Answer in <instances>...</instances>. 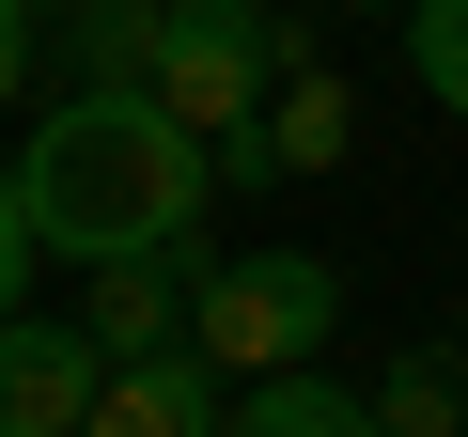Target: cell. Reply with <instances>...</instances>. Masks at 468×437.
<instances>
[{
	"instance_id": "cell-11",
	"label": "cell",
	"mask_w": 468,
	"mask_h": 437,
	"mask_svg": "<svg viewBox=\"0 0 468 437\" xmlns=\"http://www.w3.org/2000/svg\"><path fill=\"white\" fill-rule=\"evenodd\" d=\"M406 63H421V94L468 125V0H406Z\"/></svg>"
},
{
	"instance_id": "cell-16",
	"label": "cell",
	"mask_w": 468,
	"mask_h": 437,
	"mask_svg": "<svg viewBox=\"0 0 468 437\" xmlns=\"http://www.w3.org/2000/svg\"><path fill=\"white\" fill-rule=\"evenodd\" d=\"M452 344H468V313H452Z\"/></svg>"
},
{
	"instance_id": "cell-1",
	"label": "cell",
	"mask_w": 468,
	"mask_h": 437,
	"mask_svg": "<svg viewBox=\"0 0 468 437\" xmlns=\"http://www.w3.org/2000/svg\"><path fill=\"white\" fill-rule=\"evenodd\" d=\"M16 203L63 266H125V250H172L203 235L218 203V141L172 110V94H63L16 156Z\"/></svg>"
},
{
	"instance_id": "cell-14",
	"label": "cell",
	"mask_w": 468,
	"mask_h": 437,
	"mask_svg": "<svg viewBox=\"0 0 468 437\" xmlns=\"http://www.w3.org/2000/svg\"><path fill=\"white\" fill-rule=\"evenodd\" d=\"M32 16H94V0H32Z\"/></svg>"
},
{
	"instance_id": "cell-5",
	"label": "cell",
	"mask_w": 468,
	"mask_h": 437,
	"mask_svg": "<svg viewBox=\"0 0 468 437\" xmlns=\"http://www.w3.org/2000/svg\"><path fill=\"white\" fill-rule=\"evenodd\" d=\"M94 390H110V344H94V328L0 313V437H79Z\"/></svg>"
},
{
	"instance_id": "cell-10",
	"label": "cell",
	"mask_w": 468,
	"mask_h": 437,
	"mask_svg": "<svg viewBox=\"0 0 468 437\" xmlns=\"http://www.w3.org/2000/svg\"><path fill=\"white\" fill-rule=\"evenodd\" d=\"M234 437H375V406L297 359V375H250V390H234Z\"/></svg>"
},
{
	"instance_id": "cell-2",
	"label": "cell",
	"mask_w": 468,
	"mask_h": 437,
	"mask_svg": "<svg viewBox=\"0 0 468 437\" xmlns=\"http://www.w3.org/2000/svg\"><path fill=\"white\" fill-rule=\"evenodd\" d=\"M328 328H344L328 250H234V266H203V313H187V344L218 375H297V359H328Z\"/></svg>"
},
{
	"instance_id": "cell-3",
	"label": "cell",
	"mask_w": 468,
	"mask_h": 437,
	"mask_svg": "<svg viewBox=\"0 0 468 437\" xmlns=\"http://www.w3.org/2000/svg\"><path fill=\"white\" fill-rule=\"evenodd\" d=\"M297 63H313V48H297V16H266V0H156V94H172L203 141H234Z\"/></svg>"
},
{
	"instance_id": "cell-8",
	"label": "cell",
	"mask_w": 468,
	"mask_h": 437,
	"mask_svg": "<svg viewBox=\"0 0 468 437\" xmlns=\"http://www.w3.org/2000/svg\"><path fill=\"white\" fill-rule=\"evenodd\" d=\"M375 437H468V344H406L375 375Z\"/></svg>"
},
{
	"instance_id": "cell-7",
	"label": "cell",
	"mask_w": 468,
	"mask_h": 437,
	"mask_svg": "<svg viewBox=\"0 0 468 437\" xmlns=\"http://www.w3.org/2000/svg\"><path fill=\"white\" fill-rule=\"evenodd\" d=\"M79 437H234V406H218V359H203V344L110 359V390H94V421H79Z\"/></svg>"
},
{
	"instance_id": "cell-12",
	"label": "cell",
	"mask_w": 468,
	"mask_h": 437,
	"mask_svg": "<svg viewBox=\"0 0 468 437\" xmlns=\"http://www.w3.org/2000/svg\"><path fill=\"white\" fill-rule=\"evenodd\" d=\"M32 250H48V235H32V203H16V172H0V313L32 297Z\"/></svg>"
},
{
	"instance_id": "cell-13",
	"label": "cell",
	"mask_w": 468,
	"mask_h": 437,
	"mask_svg": "<svg viewBox=\"0 0 468 437\" xmlns=\"http://www.w3.org/2000/svg\"><path fill=\"white\" fill-rule=\"evenodd\" d=\"M32 32H48V16H32V0H0V110H16V94H32Z\"/></svg>"
},
{
	"instance_id": "cell-6",
	"label": "cell",
	"mask_w": 468,
	"mask_h": 437,
	"mask_svg": "<svg viewBox=\"0 0 468 437\" xmlns=\"http://www.w3.org/2000/svg\"><path fill=\"white\" fill-rule=\"evenodd\" d=\"M187 313H203V235H172V250H125V266H94V344L110 359H156V344H187Z\"/></svg>"
},
{
	"instance_id": "cell-4",
	"label": "cell",
	"mask_w": 468,
	"mask_h": 437,
	"mask_svg": "<svg viewBox=\"0 0 468 437\" xmlns=\"http://www.w3.org/2000/svg\"><path fill=\"white\" fill-rule=\"evenodd\" d=\"M344 141H359V79H328V63H297L250 125L218 141V187H282V172H344Z\"/></svg>"
},
{
	"instance_id": "cell-15",
	"label": "cell",
	"mask_w": 468,
	"mask_h": 437,
	"mask_svg": "<svg viewBox=\"0 0 468 437\" xmlns=\"http://www.w3.org/2000/svg\"><path fill=\"white\" fill-rule=\"evenodd\" d=\"M359 16H406V0H359Z\"/></svg>"
},
{
	"instance_id": "cell-9",
	"label": "cell",
	"mask_w": 468,
	"mask_h": 437,
	"mask_svg": "<svg viewBox=\"0 0 468 437\" xmlns=\"http://www.w3.org/2000/svg\"><path fill=\"white\" fill-rule=\"evenodd\" d=\"M63 79L79 94H156V0H94V16H63Z\"/></svg>"
}]
</instances>
